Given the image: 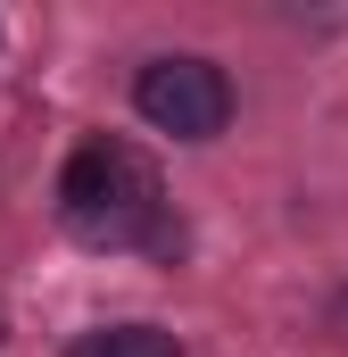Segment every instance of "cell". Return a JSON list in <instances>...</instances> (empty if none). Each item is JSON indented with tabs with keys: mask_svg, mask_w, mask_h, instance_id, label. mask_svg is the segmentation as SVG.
Instances as JSON below:
<instances>
[{
	"mask_svg": "<svg viewBox=\"0 0 348 357\" xmlns=\"http://www.w3.org/2000/svg\"><path fill=\"white\" fill-rule=\"evenodd\" d=\"M133 108H141V125H158L174 142H216L232 125V84H224L216 59L174 50V59H150L133 75Z\"/></svg>",
	"mask_w": 348,
	"mask_h": 357,
	"instance_id": "2",
	"label": "cell"
},
{
	"mask_svg": "<svg viewBox=\"0 0 348 357\" xmlns=\"http://www.w3.org/2000/svg\"><path fill=\"white\" fill-rule=\"evenodd\" d=\"M67 357H182V341H174L166 324H100Z\"/></svg>",
	"mask_w": 348,
	"mask_h": 357,
	"instance_id": "3",
	"label": "cell"
},
{
	"mask_svg": "<svg viewBox=\"0 0 348 357\" xmlns=\"http://www.w3.org/2000/svg\"><path fill=\"white\" fill-rule=\"evenodd\" d=\"M58 208H67V233L91 241V250L166 241V191H158V167L133 142H84L58 175Z\"/></svg>",
	"mask_w": 348,
	"mask_h": 357,
	"instance_id": "1",
	"label": "cell"
}]
</instances>
